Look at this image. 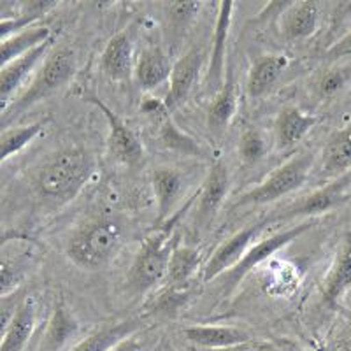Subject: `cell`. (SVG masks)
Here are the masks:
<instances>
[{"label":"cell","mask_w":351,"mask_h":351,"mask_svg":"<svg viewBox=\"0 0 351 351\" xmlns=\"http://www.w3.org/2000/svg\"><path fill=\"white\" fill-rule=\"evenodd\" d=\"M80 332L76 318L65 306H56L49 319L48 330L44 334L43 351H62Z\"/></svg>","instance_id":"26"},{"label":"cell","mask_w":351,"mask_h":351,"mask_svg":"<svg viewBox=\"0 0 351 351\" xmlns=\"http://www.w3.org/2000/svg\"><path fill=\"white\" fill-rule=\"evenodd\" d=\"M88 100L92 102L93 106L102 111V114L106 116V120L109 123V152L114 156L120 164L125 165H139L144 160V148L141 139L137 137V134L121 120L120 116L116 114L111 108L102 102L99 97L90 95Z\"/></svg>","instance_id":"7"},{"label":"cell","mask_w":351,"mask_h":351,"mask_svg":"<svg viewBox=\"0 0 351 351\" xmlns=\"http://www.w3.org/2000/svg\"><path fill=\"white\" fill-rule=\"evenodd\" d=\"M18 16H23L21 14V4H18V2H9V0H0V20Z\"/></svg>","instance_id":"39"},{"label":"cell","mask_w":351,"mask_h":351,"mask_svg":"<svg viewBox=\"0 0 351 351\" xmlns=\"http://www.w3.org/2000/svg\"><path fill=\"white\" fill-rule=\"evenodd\" d=\"M160 141L165 148L172 149V152L190 156H206L200 144L192 137H188L186 134H183L178 127H174V123L169 120V116H165L164 120H160Z\"/></svg>","instance_id":"30"},{"label":"cell","mask_w":351,"mask_h":351,"mask_svg":"<svg viewBox=\"0 0 351 351\" xmlns=\"http://www.w3.org/2000/svg\"><path fill=\"white\" fill-rule=\"evenodd\" d=\"M237 111V84L234 77V71L228 69L225 72V80L219 92L215 95V100L209 106L208 127L213 136H221L227 130Z\"/></svg>","instance_id":"16"},{"label":"cell","mask_w":351,"mask_h":351,"mask_svg":"<svg viewBox=\"0 0 351 351\" xmlns=\"http://www.w3.org/2000/svg\"><path fill=\"white\" fill-rule=\"evenodd\" d=\"M200 253L190 246H176L169 258L165 280L169 287H186L197 269L200 267Z\"/></svg>","instance_id":"27"},{"label":"cell","mask_w":351,"mask_h":351,"mask_svg":"<svg viewBox=\"0 0 351 351\" xmlns=\"http://www.w3.org/2000/svg\"><path fill=\"white\" fill-rule=\"evenodd\" d=\"M136 58L134 46L127 32H118L109 39L108 46L102 51V69L109 80L116 83H128L134 76Z\"/></svg>","instance_id":"12"},{"label":"cell","mask_w":351,"mask_h":351,"mask_svg":"<svg viewBox=\"0 0 351 351\" xmlns=\"http://www.w3.org/2000/svg\"><path fill=\"white\" fill-rule=\"evenodd\" d=\"M48 49L49 40H46V43L32 48L0 71V100L8 99L16 92L28 77V74L36 69V65L48 55Z\"/></svg>","instance_id":"19"},{"label":"cell","mask_w":351,"mask_h":351,"mask_svg":"<svg viewBox=\"0 0 351 351\" xmlns=\"http://www.w3.org/2000/svg\"><path fill=\"white\" fill-rule=\"evenodd\" d=\"M23 281V271L16 262L0 256V297H8L18 290Z\"/></svg>","instance_id":"32"},{"label":"cell","mask_w":351,"mask_h":351,"mask_svg":"<svg viewBox=\"0 0 351 351\" xmlns=\"http://www.w3.org/2000/svg\"><path fill=\"white\" fill-rule=\"evenodd\" d=\"M322 5L315 0L290 2L281 20V32L288 40H302L316 32Z\"/></svg>","instance_id":"14"},{"label":"cell","mask_w":351,"mask_h":351,"mask_svg":"<svg viewBox=\"0 0 351 351\" xmlns=\"http://www.w3.org/2000/svg\"><path fill=\"white\" fill-rule=\"evenodd\" d=\"M351 288V234H348L341 246L339 253L332 263L330 271L325 276L322 293L324 300L330 306H335Z\"/></svg>","instance_id":"18"},{"label":"cell","mask_w":351,"mask_h":351,"mask_svg":"<svg viewBox=\"0 0 351 351\" xmlns=\"http://www.w3.org/2000/svg\"><path fill=\"white\" fill-rule=\"evenodd\" d=\"M49 37H51V28L32 25L5 39L4 43H0V71L32 48L49 40Z\"/></svg>","instance_id":"25"},{"label":"cell","mask_w":351,"mask_h":351,"mask_svg":"<svg viewBox=\"0 0 351 351\" xmlns=\"http://www.w3.org/2000/svg\"><path fill=\"white\" fill-rule=\"evenodd\" d=\"M200 9L199 2H174L169 4V20L174 30L186 27L195 18L197 11Z\"/></svg>","instance_id":"35"},{"label":"cell","mask_w":351,"mask_h":351,"mask_svg":"<svg viewBox=\"0 0 351 351\" xmlns=\"http://www.w3.org/2000/svg\"><path fill=\"white\" fill-rule=\"evenodd\" d=\"M12 313H14V309H9V307L0 309V344H2V341H4L5 332H8L9 324H11Z\"/></svg>","instance_id":"40"},{"label":"cell","mask_w":351,"mask_h":351,"mask_svg":"<svg viewBox=\"0 0 351 351\" xmlns=\"http://www.w3.org/2000/svg\"><path fill=\"white\" fill-rule=\"evenodd\" d=\"M219 351H302L297 344L290 343L287 339H276V341H256L250 339L239 346L227 348V350Z\"/></svg>","instance_id":"34"},{"label":"cell","mask_w":351,"mask_h":351,"mask_svg":"<svg viewBox=\"0 0 351 351\" xmlns=\"http://www.w3.org/2000/svg\"><path fill=\"white\" fill-rule=\"evenodd\" d=\"M74 72H76V55L69 46H58L49 51L44 56L43 65L34 77L32 84L8 109L5 120L16 118L28 108H32L37 102L58 92L62 86L71 81Z\"/></svg>","instance_id":"3"},{"label":"cell","mask_w":351,"mask_h":351,"mask_svg":"<svg viewBox=\"0 0 351 351\" xmlns=\"http://www.w3.org/2000/svg\"><path fill=\"white\" fill-rule=\"evenodd\" d=\"M95 172V160L86 149L67 148L55 153L37 178V188L44 199L58 204L71 202L86 186Z\"/></svg>","instance_id":"1"},{"label":"cell","mask_w":351,"mask_h":351,"mask_svg":"<svg viewBox=\"0 0 351 351\" xmlns=\"http://www.w3.org/2000/svg\"><path fill=\"white\" fill-rule=\"evenodd\" d=\"M341 351H351V332H350V335L346 337V341H344L343 350H341Z\"/></svg>","instance_id":"42"},{"label":"cell","mask_w":351,"mask_h":351,"mask_svg":"<svg viewBox=\"0 0 351 351\" xmlns=\"http://www.w3.org/2000/svg\"><path fill=\"white\" fill-rule=\"evenodd\" d=\"M265 225H267V219H260V221H255V223L246 225V227L241 228L237 234H234L230 239L225 241V243L213 253L211 258L208 260V263L204 265V283H209V281H213L215 278H218L219 274H225L227 271H230V269L243 258V255L246 253L250 244L253 243V239L258 236L260 230H262Z\"/></svg>","instance_id":"8"},{"label":"cell","mask_w":351,"mask_h":351,"mask_svg":"<svg viewBox=\"0 0 351 351\" xmlns=\"http://www.w3.org/2000/svg\"><path fill=\"white\" fill-rule=\"evenodd\" d=\"M137 327L139 325L134 319H127V322H121V324L109 325V327L100 328L95 334H92L84 341H81L72 351H109L114 344L130 337V334L136 332Z\"/></svg>","instance_id":"28"},{"label":"cell","mask_w":351,"mask_h":351,"mask_svg":"<svg viewBox=\"0 0 351 351\" xmlns=\"http://www.w3.org/2000/svg\"><path fill=\"white\" fill-rule=\"evenodd\" d=\"M350 69H330V71L325 72L324 76L319 77L318 93L322 97H332L350 81Z\"/></svg>","instance_id":"33"},{"label":"cell","mask_w":351,"mask_h":351,"mask_svg":"<svg viewBox=\"0 0 351 351\" xmlns=\"http://www.w3.org/2000/svg\"><path fill=\"white\" fill-rule=\"evenodd\" d=\"M153 192L156 199V209H158V218L156 221L162 223L171 216L176 202L181 195L183 180L178 171L171 167H156L152 174Z\"/></svg>","instance_id":"23"},{"label":"cell","mask_w":351,"mask_h":351,"mask_svg":"<svg viewBox=\"0 0 351 351\" xmlns=\"http://www.w3.org/2000/svg\"><path fill=\"white\" fill-rule=\"evenodd\" d=\"M288 60L283 55H263L253 62L247 76V95L252 99L265 95L280 80Z\"/></svg>","instance_id":"22"},{"label":"cell","mask_w":351,"mask_h":351,"mask_svg":"<svg viewBox=\"0 0 351 351\" xmlns=\"http://www.w3.org/2000/svg\"><path fill=\"white\" fill-rule=\"evenodd\" d=\"M44 123L37 121L32 125H25V127H14L8 128L5 132L0 134V165L4 164L5 160L20 153L25 149L28 144L32 143L40 132H43Z\"/></svg>","instance_id":"29"},{"label":"cell","mask_w":351,"mask_h":351,"mask_svg":"<svg viewBox=\"0 0 351 351\" xmlns=\"http://www.w3.org/2000/svg\"><path fill=\"white\" fill-rule=\"evenodd\" d=\"M318 123V118L300 111L295 106L283 108L276 118V143L280 149L293 148Z\"/></svg>","instance_id":"17"},{"label":"cell","mask_w":351,"mask_h":351,"mask_svg":"<svg viewBox=\"0 0 351 351\" xmlns=\"http://www.w3.org/2000/svg\"><path fill=\"white\" fill-rule=\"evenodd\" d=\"M239 153L241 158L246 164H255V162L263 158V155H265V139L256 128H247L244 132L239 143Z\"/></svg>","instance_id":"31"},{"label":"cell","mask_w":351,"mask_h":351,"mask_svg":"<svg viewBox=\"0 0 351 351\" xmlns=\"http://www.w3.org/2000/svg\"><path fill=\"white\" fill-rule=\"evenodd\" d=\"M174 239L171 232L162 230L144 241L128 274V281L134 290L146 291L165 278L169 258L176 247Z\"/></svg>","instance_id":"5"},{"label":"cell","mask_w":351,"mask_h":351,"mask_svg":"<svg viewBox=\"0 0 351 351\" xmlns=\"http://www.w3.org/2000/svg\"><path fill=\"white\" fill-rule=\"evenodd\" d=\"M37 309L34 299H27L14 309L0 351H23L36 328Z\"/></svg>","instance_id":"21"},{"label":"cell","mask_w":351,"mask_h":351,"mask_svg":"<svg viewBox=\"0 0 351 351\" xmlns=\"http://www.w3.org/2000/svg\"><path fill=\"white\" fill-rule=\"evenodd\" d=\"M322 169L327 176L344 174L351 169V121L332 134L322 153Z\"/></svg>","instance_id":"24"},{"label":"cell","mask_w":351,"mask_h":351,"mask_svg":"<svg viewBox=\"0 0 351 351\" xmlns=\"http://www.w3.org/2000/svg\"><path fill=\"white\" fill-rule=\"evenodd\" d=\"M315 156L309 152H300L288 158L285 164L274 169L271 174L262 181V184L239 197L236 206H260L290 195L306 183L307 176L311 172Z\"/></svg>","instance_id":"4"},{"label":"cell","mask_w":351,"mask_h":351,"mask_svg":"<svg viewBox=\"0 0 351 351\" xmlns=\"http://www.w3.org/2000/svg\"><path fill=\"white\" fill-rule=\"evenodd\" d=\"M109 351H143V346H141L136 339L127 337V339H123V341H120L118 344H114V346H112Z\"/></svg>","instance_id":"41"},{"label":"cell","mask_w":351,"mask_h":351,"mask_svg":"<svg viewBox=\"0 0 351 351\" xmlns=\"http://www.w3.org/2000/svg\"><path fill=\"white\" fill-rule=\"evenodd\" d=\"M40 14H23V16L18 18H5V20H0V43H4L5 39H9L14 34L21 32L25 28L32 27L37 21L40 20Z\"/></svg>","instance_id":"36"},{"label":"cell","mask_w":351,"mask_h":351,"mask_svg":"<svg viewBox=\"0 0 351 351\" xmlns=\"http://www.w3.org/2000/svg\"><path fill=\"white\" fill-rule=\"evenodd\" d=\"M228 192V169L227 165L218 160L209 169V174L204 181V186L199 193V206H197V216L200 225H208L218 209L221 208L225 197Z\"/></svg>","instance_id":"13"},{"label":"cell","mask_w":351,"mask_h":351,"mask_svg":"<svg viewBox=\"0 0 351 351\" xmlns=\"http://www.w3.org/2000/svg\"><path fill=\"white\" fill-rule=\"evenodd\" d=\"M350 176H339L337 180L330 181L328 184L322 186L316 192L309 193L306 199L300 202L293 204L291 208L281 213V219L290 218H307V216L324 215V213L332 211V209L339 208L341 204L348 200V188H350Z\"/></svg>","instance_id":"9"},{"label":"cell","mask_w":351,"mask_h":351,"mask_svg":"<svg viewBox=\"0 0 351 351\" xmlns=\"http://www.w3.org/2000/svg\"><path fill=\"white\" fill-rule=\"evenodd\" d=\"M313 228V221H304V223L295 225V227L287 228V230L278 232L276 236L267 237V239L260 241V243L253 244L246 250V253L243 255V258L223 274V290L225 293H232V291L236 290V287L239 285V281H243L244 276L247 272L255 269L256 265L263 262V260L271 258L274 253H278L281 247H285L287 244L293 243L297 237H300L302 234H306L307 230H311Z\"/></svg>","instance_id":"6"},{"label":"cell","mask_w":351,"mask_h":351,"mask_svg":"<svg viewBox=\"0 0 351 351\" xmlns=\"http://www.w3.org/2000/svg\"><path fill=\"white\" fill-rule=\"evenodd\" d=\"M171 69L172 65L169 64V58L164 53V49L148 48L137 56L136 67H134V76H136L137 84L143 90L149 92V90H155L164 81L169 80Z\"/></svg>","instance_id":"20"},{"label":"cell","mask_w":351,"mask_h":351,"mask_svg":"<svg viewBox=\"0 0 351 351\" xmlns=\"http://www.w3.org/2000/svg\"><path fill=\"white\" fill-rule=\"evenodd\" d=\"M141 111L144 114L152 116V118H156V120H164L165 116H169L167 108H165L164 100H158L155 97H146L141 104Z\"/></svg>","instance_id":"37"},{"label":"cell","mask_w":351,"mask_h":351,"mask_svg":"<svg viewBox=\"0 0 351 351\" xmlns=\"http://www.w3.org/2000/svg\"><path fill=\"white\" fill-rule=\"evenodd\" d=\"M350 53H351V32L346 34L343 39H339L335 44H332L330 48L327 49V55L330 56V58L350 55Z\"/></svg>","instance_id":"38"},{"label":"cell","mask_w":351,"mask_h":351,"mask_svg":"<svg viewBox=\"0 0 351 351\" xmlns=\"http://www.w3.org/2000/svg\"><path fill=\"white\" fill-rule=\"evenodd\" d=\"M183 335L190 343L200 348H208L211 351L227 350V348L239 346L246 341L253 339L247 332L234 327H216V325H193L183 328Z\"/></svg>","instance_id":"15"},{"label":"cell","mask_w":351,"mask_h":351,"mask_svg":"<svg viewBox=\"0 0 351 351\" xmlns=\"http://www.w3.org/2000/svg\"><path fill=\"white\" fill-rule=\"evenodd\" d=\"M234 2H223L219 4L218 16H216L215 32H213V48H211V60H209L208 69V90L211 93H218L225 80V58H227V39L230 32L232 14H234Z\"/></svg>","instance_id":"10"},{"label":"cell","mask_w":351,"mask_h":351,"mask_svg":"<svg viewBox=\"0 0 351 351\" xmlns=\"http://www.w3.org/2000/svg\"><path fill=\"white\" fill-rule=\"evenodd\" d=\"M200 67H202V55L199 49H190L172 65L169 76V92L164 100L167 111H174L188 99L199 80Z\"/></svg>","instance_id":"11"},{"label":"cell","mask_w":351,"mask_h":351,"mask_svg":"<svg viewBox=\"0 0 351 351\" xmlns=\"http://www.w3.org/2000/svg\"><path fill=\"white\" fill-rule=\"evenodd\" d=\"M125 246V232L114 219H95L71 237L67 256L83 269H100L111 263Z\"/></svg>","instance_id":"2"}]
</instances>
